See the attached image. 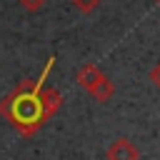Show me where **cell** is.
<instances>
[{
	"instance_id": "obj_1",
	"label": "cell",
	"mask_w": 160,
	"mask_h": 160,
	"mask_svg": "<svg viewBox=\"0 0 160 160\" xmlns=\"http://www.w3.org/2000/svg\"><path fill=\"white\" fill-rule=\"evenodd\" d=\"M50 68H52V60L45 65V70H42V75L38 80H22L12 92H8L0 100V115H5V120L20 135H32L45 122L40 90H42V80L50 72Z\"/></svg>"
},
{
	"instance_id": "obj_2",
	"label": "cell",
	"mask_w": 160,
	"mask_h": 160,
	"mask_svg": "<svg viewBox=\"0 0 160 160\" xmlns=\"http://www.w3.org/2000/svg\"><path fill=\"white\" fill-rule=\"evenodd\" d=\"M105 78H108V75H105V72H102V70H100L95 62H85V65H82V68L75 72L78 85H80L82 90H88V92H90L92 88H98V85H100Z\"/></svg>"
},
{
	"instance_id": "obj_3",
	"label": "cell",
	"mask_w": 160,
	"mask_h": 160,
	"mask_svg": "<svg viewBox=\"0 0 160 160\" xmlns=\"http://www.w3.org/2000/svg\"><path fill=\"white\" fill-rule=\"evenodd\" d=\"M105 158L108 160H140V152L128 138H118V140H112L108 145Z\"/></svg>"
},
{
	"instance_id": "obj_4",
	"label": "cell",
	"mask_w": 160,
	"mask_h": 160,
	"mask_svg": "<svg viewBox=\"0 0 160 160\" xmlns=\"http://www.w3.org/2000/svg\"><path fill=\"white\" fill-rule=\"evenodd\" d=\"M40 102H42V112H45V120H50L60 105H62V95L55 90V88H42L40 90Z\"/></svg>"
},
{
	"instance_id": "obj_5",
	"label": "cell",
	"mask_w": 160,
	"mask_h": 160,
	"mask_svg": "<svg viewBox=\"0 0 160 160\" xmlns=\"http://www.w3.org/2000/svg\"><path fill=\"white\" fill-rule=\"evenodd\" d=\"M112 92H115V85H112V80H110V78H105L98 88H92V90H90V98H92L95 102H108V100L112 98Z\"/></svg>"
},
{
	"instance_id": "obj_6",
	"label": "cell",
	"mask_w": 160,
	"mask_h": 160,
	"mask_svg": "<svg viewBox=\"0 0 160 160\" xmlns=\"http://www.w3.org/2000/svg\"><path fill=\"white\" fill-rule=\"evenodd\" d=\"M70 2H72V5H75L80 12H92V10H95V8H98L102 0H70Z\"/></svg>"
},
{
	"instance_id": "obj_7",
	"label": "cell",
	"mask_w": 160,
	"mask_h": 160,
	"mask_svg": "<svg viewBox=\"0 0 160 160\" xmlns=\"http://www.w3.org/2000/svg\"><path fill=\"white\" fill-rule=\"evenodd\" d=\"M18 2H20L28 12H38V10L45 5V0H18Z\"/></svg>"
},
{
	"instance_id": "obj_8",
	"label": "cell",
	"mask_w": 160,
	"mask_h": 160,
	"mask_svg": "<svg viewBox=\"0 0 160 160\" xmlns=\"http://www.w3.org/2000/svg\"><path fill=\"white\" fill-rule=\"evenodd\" d=\"M150 80H152V85L160 90V60H158V62H155V68L150 70Z\"/></svg>"
},
{
	"instance_id": "obj_9",
	"label": "cell",
	"mask_w": 160,
	"mask_h": 160,
	"mask_svg": "<svg viewBox=\"0 0 160 160\" xmlns=\"http://www.w3.org/2000/svg\"><path fill=\"white\" fill-rule=\"evenodd\" d=\"M152 2H158V5H160V0H152Z\"/></svg>"
}]
</instances>
